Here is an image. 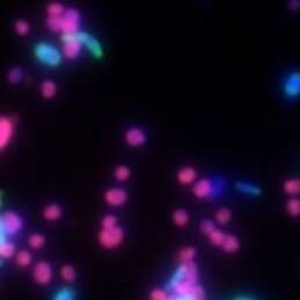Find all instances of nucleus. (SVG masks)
<instances>
[{"label":"nucleus","mask_w":300,"mask_h":300,"mask_svg":"<svg viewBox=\"0 0 300 300\" xmlns=\"http://www.w3.org/2000/svg\"><path fill=\"white\" fill-rule=\"evenodd\" d=\"M80 13L76 8H67L63 17L46 19V26L51 32L64 34H78L80 32Z\"/></svg>","instance_id":"f257e3e1"},{"label":"nucleus","mask_w":300,"mask_h":300,"mask_svg":"<svg viewBox=\"0 0 300 300\" xmlns=\"http://www.w3.org/2000/svg\"><path fill=\"white\" fill-rule=\"evenodd\" d=\"M199 279L198 268L196 263L193 262H188V263H180L179 268L175 270L173 276L168 282L167 287L171 289L174 285H176L180 282H189L193 284H197Z\"/></svg>","instance_id":"f03ea898"},{"label":"nucleus","mask_w":300,"mask_h":300,"mask_svg":"<svg viewBox=\"0 0 300 300\" xmlns=\"http://www.w3.org/2000/svg\"><path fill=\"white\" fill-rule=\"evenodd\" d=\"M34 55L42 64L56 67L62 63V54L59 50L49 43H39L34 48Z\"/></svg>","instance_id":"7ed1b4c3"},{"label":"nucleus","mask_w":300,"mask_h":300,"mask_svg":"<svg viewBox=\"0 0 300 300\" xmlns=\"http://www.w3.org/2000/svg\"><path fill=\"white\" fill-rule=\"evenodd\" d=\"M23 226V220L14 211H6L0 218V232L1 239H5L8 236H15L19 233Z\"/></svg>","instance_id":"20e7f679"},{"label":"nucleus","mask_w":300,"mask_h":300,"mask_svg":"<svg viewBox=\"0 0 300 300\" xmlns=\"http://www.w3.org/2000/svg\"><path fill=\"white\" fill-rule=\"evenodd\" d=\"M124 237H126V234H124L123 229L117 226L110 230L101 229L98 234V241L102 248L115 249L121 246V243L124 241Z\"/></svg>","instance_id":"39448f33"},{"label":"nucleus","mask_w":300,"mask_h":300,"mask_svg":"<svg viewBox=\"0 0 300 300\" xmlns=\"http://www.w3.org/2000/svg\"><path fill=\"white\" fill-rule=\"evenodd\" d=\"M171 290H173L174 295L179 298H198L204 299V289L198 284H193L189 282H180L174 285Z\"/></svg>","instance_id":"423d86ee"},{"label":"nucleus","mask_w":300,"mask_h":300,"mask_svg":"<svg viewBox=\"0 0 300 300\" xmlns=\"http://www.w3.org/2000/svg\"><path fill=\"white\" fill-rule=\"evenodd\" d=\"M62 41H63L62 51H63L64 57L70 59V61L76 59L83 49V43L78 39L77 34H64V35H62Z\"/></svg>","instance_id":"0eeeda50"},{"label":"nucleus","mask_w":300,"mask_h":300,"mask_svg":"<svg viewBox=\"0 0 300 300\" xmlns=\"http://www.w3.org/2000/svg\"><path fill=\"white\" fill-rule=\"evenodd\" d=\"M15 122L12 117L2 115L0 117V149L5 150L14 137Z\"/></svg>","instance_id":"6e6552de"},{"label":"nucleus","mask_w":300,"mask_h":300,"mask_svg":"<svg viewBox=\"0 0 300 300\" xmlns=\"http://www.w3.org/2000/svg\"><path fill=\"white\" fill-rule=\"evenodd\" d=\"M283 93L287 99H297L300 96V71H292L287 74L283 83Z\"/></svg>","instance_id":"1a4fd4ad"},{"label":"nucleus","mask_w":300,"mask_h":300,"mask_svg":"<svg viewBox=\"0 0 300 300\" xmlns=\"http://www.w3.org/2000/svg\"><path fill=\"white\" fill-rule=\"evenodd\" d=\"M52 276H54L52 267L46 261H41L34 267L33 277L35 282L40 285H48L51 282Z\"/></svg>","instance_id":"9d476101"},{"label":"nucleus","mask_w":300,"mask_h":300,"mask_svg":"<svg viewBox=\"0 0 300 300\" xmlns=\"http://www.w3.org/2000/svg\"><path fill=\"white\" fill-rule=\"evenodd\" d=\"M103 197H105V202L108 205L114 206V208H120V206L126 204L129 195H128L127 190L122 188H111L105 193Z\"/></svg>","instance_id":"9b49d317"},{"label":"nucleus","mask_w":300,"mask_h":300,"mask_svg":"<svg viewBox=\"0 0 300 300\" xmlns=\"http://www.w3.org/2000/svg\"><path fill=\"white\" fill-rule=\"evenodd\" d=\"M124 140H126V143L129 146H131V148H139V146H143L144 144L146 143L148 137H146L145 131L143 129L132 127L129 128V129L124 132Z\"/></svg>","instance_id":"f8f14e48"},{"label":"nucleus","mask_w":300,"mask_h":300,"mask_svg":"<svg viewBox=\"0 0 300 300\" xmlns=\"http://www.w3.org/2000/svg\"><path fill=\"white\" fill-rule=\"evenodd\" d=\"M77 35H78V39L80 40V42L83 43V45H85L86 48L88 49L90 52H92L94 57L96 58L102 57L103 56L102 46L94 36H92L90 34L86 33V32H79Z\"/></svg>","instance_id":"ddd939ff"},{"label":"nucleus","mask_w":300,"mask_h":300,"mask_svg":"<svg viewBox=\"0 0 300 300\" xmlns=\"http://www.w3.org/2000/svg\"><path fill=\"white\" fill-rule=\"evenodd\" d=\"M193 193L199 199H205L214 196V183L209 179H201L193 184Z\"/></svg>","instance_id":"4468645a"},{"label":"nucleus","mask_w":300,"mask_h":300,"mask_svg":"<svg viewBox=\"0 0 300 300\" xmlns=\"http://www.w3.org/2000/svg\"><path fill=\"white\" fill-rule=\"evenodd\" d=\"M176 179L177 182L182 184V186H189V184L193 183L196 179H197V171H196L193 167L190 166L182 167L180 168L179 171H177Z\"/></svg>","instance_id":"2eb2a0df"},{"label":"nucleus","mask_w":300,"mask_h":300,"mask_svg":"<svg viewBox=\"0 0 300 300\" xmlns=\"http://www.w3.org/2000/svg\"><path fill=\"white\" fill-rule=\"evenodd\" d=\"M41 95L43 96L44 99H52L55 98V95L57 94V85H56L55 81L46 79L43 80L42 83H41Z\"/></svg>","instance_id":"dca6fc26"},{"label":"nucleus","mask_w":300,"mask_h":300,"mask_svg":"<svg viewBox=\"0 0 300 300\" xmlns=\"http://www.w3.org/2000/svg\"><path fill=\"white\" fill-rule=\"evenodd\" d=\"M221 248L227 254L236 253L240 248V240L236 236H233V234H226L223 245H221Z\"/></svg>","instance_id":"f3484780"},{"label":"nucleus","mask_w":300,"mask_h":300,"mask_svg":"<svg viewBox=\"0 0 300 300\" xmlns=\"http://www.w3.org/2000/svg\"><path fill=\"white\" fill-rule=\"evenodd\" d=\"M62 208L58 204H49L43 210V217L49 221H56L62 217Z\"/></svg>","instance_id":"a211bd4d"},{"label":"nucleus","mask_w":300,"mask_h":300,"mask_svg":"<svg viewBox=\"0 0 300 300\" xmlns=\"http://www.w3.org/2000/svg\"><path fill=\"white\" fill-rule=\"evenodd\" d=\"M236 189L239 190V192L251 196H258L261 195L262 193L258 187H256L249 182H243V181H239V182L236 183Z\"/></svg>","instance_id":"6ab92c4d"},{"label":"nucleus","mask_w":300,"mask_h":300,"mask_svg":"<svg viewBox=\"0 0 300 300\" xmlns=\"http://www.w3.org/2000/svg\"><path fill=\"white\" fill-rule=\"evenodd\" d=\"M15 254V246L13 242L1 239L0 241V256L1 258H11Z\"/></svg>","instance_id":"aec40b11"},{"label":"nucleus","mask_w":300,"mask_h":300,"mask_svg":"<svg viewBox=\"0 0 300 300\" xmlns=\"http://www.w3.org/2000/svg\"><path fill=\"white\" fill-rule=\"evenodd\" d=\"M65 12H66V8H65L61 2L54 1L50 2V4H48V6H46V13H48L49 18L63 17Z\"/></svg>","instance_id":"412c9836"},{"label":"nucleus","mask_w":300,"mask_h":300,"mask_svg":"<svg viewBox=\"0 0 300 300\" xmlns=\"http://www.w3.org/2000/svg\"><path fill=\"white\" fill-rule=\"evenodd\" d=\"M189 214L184 209H176L173 212V221L176 226L184 227L189 223Z\"/></svg>","instance_id":"4be33fe9"},{"label":"nucleus","mask_w":300,"mask_h":300,"mask_svg":"<svg viewBox=\"0 0 300 300\" xmlns=\"http://www.w3.org/2000/svg\"><path fill=\"white\" fill-rule=\"evenodd\" d=\"M283 189L287 195L300 193V179H289L283 184Z\"/></svg>","instance_id":"5701e85b"},{"label":"nucleus","mask_w":300,"mask_h":300,"mask_svg":"<svg viewBox=\"0 0 300 300\" xmlns=\"http://www.w3.org/2000/svg\"><path fill=\"white\" fill-rule=\"evenodd\" d=\"M196 256V251L193 247H184L183 249H181L179 252V261L181 263H188V262H193V257Z\"/></svg>","instance_id":"b1692460"},{"label":"nucleus","mask_w":300,"mask_h":300,"mask_svg":"<svg viewBox=\"0 0 300 300\" xmlns=\"http://www.w3.org/2000/svg\"><path fill=\"white\" fill-rule=\"evenodd\" d=\"M286 211L291 217H300V199L297 197L290 198L286 202Z\"/></svg>","instance_id":"393cba45"},{"label":"nucleus","mask_w":300,"mask_h":300,"mask_svg":"<svg viewBox=\"0 0 300 300\" xmlns=\"http://www.w3.org/2000/svg\"><path fill=\"white\" fill-rule=\"evenodd\" d=\"M130 175H131L130 168L126 166V165H120V166H117L114 171L115 179L120 181V182H124V181L129 180Z\"/></svg>","instance_id":"a878e982"},{"label":"nucleus","mask_w":300,"mask_h":300,"mask_svg":"<svg viewBox=\"0 0 300 300\" xmlns=\"http://www.w3.org/2000/svg\"><path fill=\"white\" fill-rule=\"evenodd\" d=\"M215 220L217 223H219L220 225H226L229 224L231 219H232V212H231L230 209L227 208H221L215 212Z\"/></svg>","instance_id":"bb28decb"},{"label":"nucleus","mask_w":300,"mask_h":300,"mask_svg":"<svg viewBox=\"0 0 300 300\" xmlns=\"http://www.w3.org/2000/svg\"><path fill=\"white\" fill-rule=\"evenodd\" d=\"M61 276L65 282H74L77 277V271L72 265L65 264L61 268Z\"/></svg>","instance_id":"cd10ccee"},{"label":"nucleus","mask_w":300,"mask_h":300,"mask_svg":"<svg viewBox=\"0 0 300 300\" xmlns=\"http://www.w3.org/2000/svg\"><path fill=\"white\" fill-rule=\"evenodd\" d=\"M17 263L19 267L21 268H27L29 267L30 263L33 261V256L28 251H21L17 254Z\"/></svg>","instance_id":"c85d7f7f"},{"label":"nucleus","mask_w":300,"mask_h":300,"mask_svg":"<svg viewBox=\"0 0 300 300\" xmlns=\"http://www.w3.org/2000/svg\"><path fill=\"white\" fill-rule=\"evenodd\" d=\"M45 243V237L44 236L40 233H34L28 237V245H29L34 249H40L44 246Z\"/></svg>","instance_id":"c756f323"},{"label":"nucleus","mask_w":300,"mask_h":300,"mask_svg":"<svg viewBox=\"0 0 300 300\" xmlns=\"http://www.w3.org/2000/svg\"><path fill=\"white\" fill-rule=\"evenodd\" d=\"M209 236V240H210V242L212 243V245L215 246V247H221V245H223V242L225 240V236H226V234H225L221 230L215 229L214 232H212L210 236Z\"/></svg>","instance_id":"7c9ffc66"},{"label":"nucleus","mask_w":300,"mask_h":300,"mask_svg":"<svg viewBox=\"0 0 300 300\" xmlns=\"http://www.w3.org/2000/svg\"><path fill=\"white\" fill-rule=\"evenodd\" d=\"M118 226V219L114 214H106L101 219V227L105 230L115 229Z\"/></svg>","instance_id":"2f4dec72"},{"label":"nucleus","mask_w":300,"mask_h":300,"mask_svg":"<svg viewBox=\"0 0 300 300\" xmlns=\"http://www.w3.org/2000/svg\"><path fill=\"white\" fill-rule=\"evenodd\" d=\"M52 300H76V293H74L73 290L64 287V289H61L56 293Z\"/></svg>","instance_id":"473e14b6"},{"label":"nucleus","mask_w":300,"mask_h":300,"mask_svg":"<svg viewBox=\"0 0 300 300\" xmlns=\"http://www.w3.org/2000/svg\"><path fill=\"white\" fill-rule=\"evenodd\" d=\"M22 76H23V72L22 70H21V67L15 66V67H12L11 70L8 71L7 79L11 84H18L22 80Z\"/></svg>","instance_id":"72a5a7b5"},{"label":"nucleus","mask_w":300,"mask_h":300,"mask_svg":"<svg viewBox=\"0 0 300 300\" xmlns=\"http://www.w3.org/2000/svg\"><path fill=\"white\" fill-rule=\"evenodd\" d=\"M14 28H15V32H17L18 35H20V36L27 35L30 30L29 23H28V21L23 20V19H19V20L15 21Z\"/></svg>","instance_id":"f704fd0d"},{"label":"nucleus","mask_w":300,"mask_h":300,"mask_svg":"<svg viewBox=\"0 0 300 300\" xmlns=\"http://www.w3.org/2000/svg\"><path fill=\"white\" fill-rule=\"evenodd\" d=\"M199 226H201V230H202V232L205 234V236H210V234L214 232V231L217 229V227L214 226V224L212 223L211 220H209V219H204L201 223V225H199Z\"/></svg>","instance_id":"c9c22d12"},{"label":"nucleus","mask_w":300,"mask_h":300,"mask_svg":"<svg viewBox=\"0 0 300 300\" xmlns=\"http://www.w3.org/2000/svg\"><path fill=\"white\" fill-rule=\"evenodd\" d=\"M167 297L166 292L162 289H154L150 293V299L151 300H166Z\"/></svg>","instance_id":"e433bc0d"},{"label":"nucleus","mask_w":300,"mask_h":300,"mask_svg":"<svg viewBox=\"0 0 300 300\" xmlns=\"http://www.w3.org/2000/svg\"><path fill=\"white\" fill-rule=\"evenodd\" d=\"M166 300H177V297L175 295H171V296H168Z\"/></svg>","instance_id":"4c0bfd02"},{"label":"nucleus","mask_w":300,"mask_h":300,"mask_svg":"<svg viewBox=\"0 0 300 300\" xmlns=\"http://www.w3.org/2000/svg\"><path fill=\"white\" fill-rule=\"evenodd\" d=\"M236 300H255V299H252V298H247V297H240V298H236Z\"/></svg>","instance_id":"58836bf2"}]
</instances>
